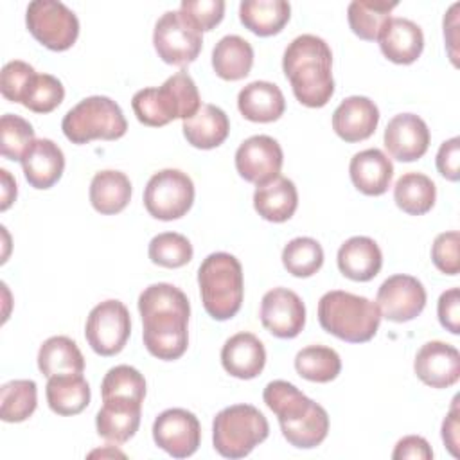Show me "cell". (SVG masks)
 <instances>
[{
    "mask_svg": "<svg viewBox=\"0 0 460 460\" xmlns=\"http://www.w3.org/2000/svg\"><path fill=\"white\" fill-rule=\"evenodd\" d=\"M268 435L270 424L266 417L252 404H232L214 417V449L225 458H244Z\"/></svg>",
    "mask_w": 460,
    "mask_h": 460,
    "instance_id": "52a82bcc",
    "label": "cell"
},
{
    "mask_svg": "<svg viewBox=\"0 0 460 460\" xmlns=\"http://www.w3.org/2000/svg\"><path fill=\"white\" fill-rule=\"evenodd\" d=\"M25 23L34 40L56 52L68 50L79 36L75 13L56 0L31 2L25 11Z\"/></svg>",
    "mask_w": 460,
    "mask_h": 460,
    "instance_id": "ba28073f",
    "label": "cell"
},
{
    "mask_svg": "<svg viewBox=\"0 0 460 460\" xmlns=\"http://www.w3.org/2000/svg\"><path fill=\"white\" fill-rule=\"evenodd\" d=\"M460 235L456 230L442 232L435 237L431 244V261L446 275H458L460 259H458Z\"/></svg>",
    "mask_w": 460,
    "mask_h": 460,
    "instance_id": "bcb514c9",
    "label": "cell"
},
{
    "mask_svg": "<svg viewBox=\"0 0 460 460\" xmlns=\"http://www.w3.org/2000/svg\"><path fill=\"white\" fill-rule=\"evenodd\" d=\"M131 199V181L129 178L113 169L99 171L90 183V203L104 216H113L122 212Z\"/></svg>",
    "mask_w": 460,
    "mask_h": 460,
    "instance_id": "f1b7e54d",
    "label": "cell"
},
{
    "mask_svg": "<svg viewBox=\"0 0 460 460\" xmlns=\"http://www.w3.org/2000/svg\"><path fill=\"white\" fill-rule=\"evenodd\" d=\"M440 325L451 334L460 332V291L458 288H451L444 291L438 298L437 305Z\"/></svg>",
    "mask_w": 460,
    "mask_h": 460,
    "instance_id": "7dc6e473",
    "label": "cell"
},
{
    "mask_svg": "<svg viewBox=\"0 0 460 460\" xmlns=\"http://www.w3.org/2000/svg\"><path fill=\"white\" fill-rule=\"evenodd\" d=\"M257 214L271 223H284L293 217L298 207V192L289 178L277 176L268 183L257 185L253 192Z\"/></svg>",
    "mask_w": 460,
    "mask_h": 460,
    "instance_id": "484cf974",
    "label": "cell"
},
{
    "mask_svg": "<svg viewBox=\"0 0 460 460\" xmlns=\"http://www.w3.org/2000/svg\"><path fill=\"white\" fill-rule=\"evenodd\" d=\"M142 402L126 397L102 399V406L95 415L99 437L113 444L128 442L140 426Z\"/></svg>",
    "mask_w": 460,
    "mask_h": 460,
    "instance_id": "d6986e66",
    "label": "cell"
},
{
    "mask_svg": "<svg viewBox=\"0 0 460 460\" xmlns=\"http://www.w3.org/2000/svg\"><path fill=\"white\" fill-rule=\"evenodd\" d=\"M181 129L192 147L214 149L226 140L230 133V120L221 108L214 104H201L190 119L183 120Z\"/></svg>",
    "mask_w": 460,
    "mask_h": 460,
    "instance_id": "4316f807",
    "label": "cell"
},
{
    "mask_svg": "<svg viewBox=\"0 0 460 460\" xmlns=\"http://www.w3.org/2000/svg\"><path fill=\"white\" fill-rule=\"evenodd\" d=\"M221 365L237 379H253L266 365V349L255 334L244 331L237 332L225 341Z\"/></svg>",
    "mask_w": 460,
    "mask_h": 460,
    "instance_id": "ffe728a7",
    "label": "cell"
},
{
    "mask_svg": "<svg viewBox=\"0 0 460 460\" xmlns=\"http://www.w3.org/2000/svg\"><path fill=\"white\" fill-rule=\"evenodd\" d=\"M138 313L142 340L151 356L172 361L185 354L190 304L181 289L167 282L147 286L138 296Z\"/></svg>",
    "mask_w": 460,
    "mask_h": 460,
    "instance_id": "6da1fadb",
    "label": "cell"
},
{
    "mask_svg": "<svg viewBox=\"0 0 460 460\" xmlns=\"http://www.w3.org/2000/svg\"><path fill=\"white\" fill-rule=\"evenodd\" d=\"M377 40L383 56L397 65L417 61L424 49L422 29L408 18H390Z\"/></svg>",
    "mask_w": 460,
    "mask_h": 460,
    "instance_id": "44dd1931",
    "label": "cell"
},
{
    "mask_svg": "<svg viewBox=\"0 0 460 460\" xmlns=\"http://www.w3.org/2000/svg\"><path fill=\"white\" fill-rule=\"evenodd\" d=\"M34 129L29 120L5 113L0 119V153L7 160H18L25 156L34 142Z\"/></svg>",
    "mask_w": 460,
    "mask_h": 460,
    "instance_id": "60d3db41",
    "label": "cell"
},
{
    "mask_svg": "<svg viewBox=\"0 0 460 460\" xmlns=\"http://www.w3.org/2000/svg\"><path fill=\"white\" fill-rule=\"evenodd\" d=\"M38 406V386L32 379H13L0 388V419L23 422Z\"/></svg>",
    "mask_w": 460,
    "mask_h": 460,
    "instance_id": "8d00e7d4",
    "label": "cell"
},
{
    "mask_svg": "<svg viewBox=\"0 0 460 460\" xmlns=\"http://www.w3.org/2000/svg\"><path fill=\"white\" fill-rule=\"evenodd\" d=\"M38 368L45 377L61 374H83L84 358L77 343L68 336H52L38 350Z\"/></svg>",
    "mask_w": 460,
    "mask_h": 460,
    "instance_id": "d6a6232c",
    "label": "cell"
},
{
    "mask_svg": "<svg viewBox=\"0 0 460 460\" xmlns=\"http://www.w3.org/2000/svg\"><path fill=\"white\" fill-rule=\"evenodd\" d=\"M194 203V183L180 169L155 172L144 189V207L155 219L172 221L183 217Z\"/></svg>",
    "mask_w": 460,
    "mask_h": 460,
    "instance_id": "9c48e42d",
    "label": "cell"
},
{
    "mask_svg": "<svg viewBox=\"0 0 460 460\" xmlns=\"http://www.w3.org/2000/svg\"><path fill=\"white\" fill-rule=\"evenodd\" d=\"M282 264L293 277H311L323 264V248L313 237H295L282 250Z\"/></svg>",
    "mask_w": 460,
    "mask_h": 460,
    "instance_id": "74e56055",
    "label": "cell"
},
{
    "mask_svg": "<svg viewBox=\"0 0 460 460\" xmlns=\"http://www.w3.org/2000/svg\"><path fill=\"white\" fill-rule=\"evenodd\" d=\"M417 377L431 388H449L460 377V354L451 343L433 340L424 343L413 361Z\"/></svg>",
    "mask_w": 460,
    "mask_h": 460,
    "instance_id": "e0dca14e",
    "label": "cell"
},
{
    "mask_svg": "<svg viewBox=\"0 0 460 460\" xmlns=\"http://www.w3.org/2000/svg\"><path fill=\"white\" fill-rule=\"evenodd\" d=\"M261 322L273 336L289 340L302 332L305 325V305L302 298L288 288H273L261 302Z\"/></svg>",
    "mask_w": 460,
    "mask_h": 460,
    "instance_id": "9a60e30c",
    "label": "cell"
},
{
    "mask_svg": "<svg viewBox=\"0 0 460 460\" xmlns=\"http://www.w3.org/2000/svg\"><path fill=\"white\" fill-rule=\"evenodd\" d=\"M237 108L246 120L273 122L284 115L286 99L277 84L270 81H253L239 92Z\"/></svg>",
    "mask_w": 460,
    "mask_h": 460,
    "instance_id": "d4e9b609",
    "label": "cell"
},
{
    "mask_svg": "<svg viewBox=\"0 0 460 460\" xmlns=\"http://www.w3.org/2000/svg\"><path fill=\"white\" fill-rule=\"evenodd\" d=\"M379 122V110L374 101L363 95H350L332 113V129L345 142H361L374 135Z\"/></svg>",
    "mask_w": 460,
    "mask_h": 460,
    "instance_id": "ac0fdd59",
    "label": "cell"
},
{
    "mask_svg": "<svg viewBox=\"0 0 460 460\" xmlns=\"http://www.w3.org/2000/svg\"><path fill=\"white\" fill-rule=\"evenodd\" d=\"M65 99L61 81L50 74H36L22 99V104L34 113H50Z\"/></svg>",
    "mask_w": 460,
    "mask_h": 460,
    "instance_id": "7bdbcfd3",
    "label": "cell"
},
{
    "mask_svg": "<svg viewBox=\"0 0 460 460\" xmlns=\"http://www.w3.org/2000/svg\"><path fill=\"white\" fill-rule=\"evenodd\" d=\"M153 45L164 63L185 66L199 56L203 36L201 31L180 11H167L155 25Z\"/></svg>",
    "mask_w": 460,
    "mask_h": 460,
    "instance_id": "30bf717a",
    "label": "cell"
},
{
    "mask_svg": "<svg viewBox=\"0 0 460 460\" xmlns=\"http://www.w3.org/2000/svg\"><path fill=\"white\" fill-rule=\"evenodd\" d=\"M295 370L307 381L329 383L341 372V359L331 347L309 345L296 352Z\"/></svg>",
    "mask_w": 460,
    "mask_h": 460,
    "instance_id": "d590c367",
    "label": "cell"
},
{
    "mask_svg": "<svg viewBox=\"0 0 460 460\" xmlns=\"http://www.w3.org/2000/svg\"><path fill=\"white\" fill-rule=\"evenodd\" d=\"M102 399L126 397L144 402L146 397V379L144 376L129 365H117L106 372L101 383Z\"/></svg>",
    "mask_w": 460,
    "mask_h": 460,
    "instance_id": "b9f144b4",
    "label": "cell"
},
{
    "mask_svg": "<svg viewBox=\"0 0 460 460\" xmlns=\"http://www.w3.org/2000/svg\"><path fill=\"white\" fill-rule=\"evenodd\" d=\"M180 13L192 22L201 32L212 31L225 16L223 0H183L180 4Z\"/></svg>",
    "mask_w": 460,
    "mask_h": 460,
    "instance_id": "f6af8a7d",
    "label": "cell"
},
{
    "mask_svg": "<svg viewBox=\"0 0 460 460\" xmlns=\"http://www.w3.org/2000/svg\"><path fill=\"white\" fill-rule=\"evenodd\" d=\"M340 271L356 282L372 280L383 266V253L377 243L367 235H354L347 239L338 250Z\"/></svg>",
    "mask_w": 460,
    "mask_h": 460,
    "instance_id": "cb8c5ba5",
    "label": "cell"
},
{
    "mask_svg": "<svg viewBox=\"0 0 460 460\" xmlns=\"http://www.w3.org/2000/svg\"><path fill=\"white\" fill-rule=\"evenodd\" d=\"M131 108L138 122L160 128L174 119H190L201 108V99L194 79L180 70L158 88L138 90L131 99Z\"/></svg>",
    "mask_w": 460,
    "mask_h": 460,
    "instance_id": "3957f363",
    "label": "cell"
},
{
    "mask_svg": "<svg viewBox=\"0 0 460 460\" xmlns=\"http://www.w3.org/2000/svg\"><path fill=\"white\" fill-rule=\"evenodd\" d=\"M0 176H2V203H0V210H7L11 207V203L16 198V181L13 180V176L9 174V171L0 169Z\"/></svg>",
    "mask_w": 460,
    "mask_h": 460,
    "instance_id": "f5cc1de1",
    "label": "cell"
},
{
    "mask_svg": "<svg viewBox=\"0 0 460 460\" xmlns=\"http://www.w3.org/2000/svg\"><path fill=\"white\" fill-rule=\"evenodd\" d=\"M147 253L156 266L181 268L190 262L194 250L185 235L178 232H162L151 239Z\"/></svg>",
    "mask_w": 460,
    "mask_h": 460,
    "instance_id": "ab89813d",
    "label": "cell"
},
{
    "mask_svg": "<svg viewBox=\"0 0 460 460\" xmlns=\"http://www.w3.org/2000/svg\"><path fill=\"white\" fill-rule=\"evenodd\" d=\"M198 286L207 314L217 322L230 320L241 309L244 280L241 262L226 252L203 259L198 270Z\"/></svg>",
    "mask_w": 460,
    "mask_h": 460,
    "instance_id": "277c9868",
    "label": "cell"
},
{
    "mask_svg": "<svg viewBox=\"0 0 460 460\" xmlns=\"http://www.w3.org/2000/svg\"><path fill=\"white\" fill-rule=\"evenodd\" d=\"M262 399L266 406L277 415L280 428L289 426L307 415L314 408V401L302 394L295 385L277 379L264 386Z\"/></svg>",
    "mask_w": 460,
    "mask_h": 460,
    "instance_id": "1f68e13d",
    "label": "cell"
},
{
    "mask_svg": "<svg viewBox=\"0 0 460 460\" xmlns=\"http://www.w3.org/2000/svg\"><path fill=\"white\" fill-rule=\"evenodd\" d=\"M458 417H460V411H458V397L453 399V404H451V410L449 413L446 415L444 422H442V440L446 444V447L449 449V453L453 456H458V444H460V424H458Z\"/></svg>",
    "mask_w": 460,
    "mask_h": 460,
    "instance_id": "f907efd6",
    "label": "cell"
},
{
    "mask_svg": "<svg viewBox=\"0 0 460 460\" xmlns=\"http://www.w3.org/2000/svg\"><path fill=\"white\" fill-rule=\"evenodd\" d=\"M280 431L291 446L298 449H311L325 440L329 433V415L325 408L316 402L307 415L289 426L280 428Z\"/></svg>",
    "mask_w": 460,
    "mask_h": 460,
    "instance_id": "f35d334b",
    "label": "cell"
},
{
    "mask_svg": "<svg viewBox=\"0 0 460 460\" xmlns=\"http://www.w3.org/2000/svg\"><path fill=\"white\" fill-rule=\"evenodd\" d=\"M376 305L390 322L402 323L417 318L426 305V289L411 275H392L377 289Z\"/></svg>",
    "mask_w": 460,
    "mask_h": 460,
    "instance_id": "4fadbf2b",
    "label": "cell"
},
{
    "mask_svg": "<svg viewBox=\"0 0 460 460\" xmlns=\"http://www.w3.org/2000/svg\"><path fill=\"white\" fill-rule=\"evenodd\" d=\"M38 72L34 70V66H31L25 61L14 59L4 65L2 74H0V92L2 95L11 101V102H20L23 99V93L31 83V79L36 75Z\"/></svg>",
    "mask_w": 460,
    "mask_h": 460,
    "instance_id": "ee69618b",
    "label": "cell"
},
{
    "mask_svg": "<svg viewBox=\"0 0 460 460\" xmlns=\"http://www.w3.org/2000/svg\"><path fill=\"white\" fill-rule=\"evenodd\" d=\"M397 2L385 0H354L347 7V20L352 32L365 40L374 41L379 38L385 23L390 20Z\"/></svg>",
    "mask_w": 460,
    "mask_h": 460,
    "instance_id": "e575fe53",
    "label": "cell"
},
{
    "mask_svg": "<svg viewBox=\"0 0 460 460\" xmlns=\"http://www.w3.org/2000/svg\"><path fill=\"white\" fill-rule=\"evenodd\" d=\"M349 174L352 185L367 196H381L388 190L394 178L390 158L377 147L363 149L350 158Z\"/></svg>",
    "mask_w": 460,
    "mask_h": 460,
    "instance_id": "7402d4cb",
    "label": "cell"
},
{
    "mask_svg": "<svg viewBox=\"0 0 460 460\" xmlns=\"http://www.w3.org/2000/svg\"><path fill=\"white\" fill-rule=\"evenodd\" d=\"M289 16L291 5L286 0H243L239 5L241 23L262 38L279 34Z\"/></svg>",
    "mask_w": 460,
    "mask_h": 460,
    "instance_id": "83f0119b",
    "label": "cell"
},
{
    "mask_svg": "<svg viewBox=\"0 0 460 460\" xmlns=\"http://www.w3.org/2000/svg\"><path fill=\"white\" fill-rule=\"evenodd\" d=\"M284 153L280 144L268 135H253L235 151V169L250 183L262 185L280 176Z\"/></svg>",
    "mask_w": 460,
    "mask_h": 460,
    "instance_id": "5bb4252c",
    "label": "cell"
},
{
    "mask_svg": "<svg viewBox=\"0 0 460 460\" xmlns=\"http://www.w3.org/2000/svg\"><path fill=\"white\" fill-rule=\"evenodd\" d=\"M458 9L460 4H453L447 11V14L444 16V38H446V45H447V52L449 58L453 61V65L456 66V45H458Z\"/></svg>",
    "mask_w": 460,
    "mask_h": 460,
    "instance_id": "816d5d0a",
    "label": "cell"
},
{
    "mask_svg": "<svg viewBox=\"0 0 460 460\" xmlns=\"http://www.w3.org/2000/svg\"><path fill=\"white\" fill-rule=\"evenodd\" d=\"M435 199L437 187L433 180L422 172H404L394 185L395 205L410 216H422L429 212Z\"/></svg>",
    "mask_w": 460,
    "mask_h": 460,
    "instance_id": "836d02e7",
    "label": "cell"
},
{
    "mask_svg": "<svg viewBox=\"0 0 460 460\" xmlns=\"http://www.w3.org/2000/svg\"><path fill=\"white\" fill-rule=\"evenodd\" d=\"M318 322L323 331L343 341L365 343L377 332L381 313L376 302L349 291L334 289L320 298Z\"/></svg>",
    "mask_w": 460,
    "mask_h": 460,
    "instance_id": "5b68a950",
    "label": "cell"
},
{
    "mask_svg": "<svg viewBox=\"0 0 460 460\" xmlns=\"http://www.w3.org/2000/svg\"><path fill=\"white\" fill-rule=\"evenodd\" d=\"M392 458L394 460H404V458L431 460L433 458V451H431V447H429L426 438L417 437V435H408V437H402L395 444Z\"/></svg>",
    "mask_w": 460,
    "mask_h": 460,
    "instance_id": "681fc988",
    "label": "cell"
},
{
    "mask_svg": "<svg viewBox=\"0 0 460 460\" xmlns=\"http://www.w3.org/2000/svg\"><path fill=\"white\" fill-rule=\"evenodd\" d=\"M61 129L72 144L117 140L126 135L128 122L120 106L106 95H92L66 111Z\"/></svg>",
    "mask_w": 460,
    "mask_h": 460,
    "instance_id": "8992f818",
    "label": "cell"
},
{
    "mask_svg": "<svg viewBox=\"0 0 460 460\" xmlns=\"http://www.w3.org/2000/svg\"><path fill=\"white\" fill-rule=\"evenodd\" d=\"M153 440L171 456L187 458L199 447V420L192 411L183 408L164 410L153 422Z\"/></svg>",
    "mask_w": 460,
    "mask_h": 460,
    "instance_id": "7c38bea8",
    "label": "cell"
},
{
    "mask_svg": "<svg viewBox=\"0 0 460 460\" xmlns=\"http://www.w3.org/2000/svg\"><path fill=\"white\" fill-rule=\"evenodd\" d=\"M428 124L415 113H399L385 128V147L399 162H415L429 147Z\"/></svg>",
    "mask_w": 460,
    "mask_h": 460,
    "instance_id": "2e32d148",
    "label": "cell"
},
{
    "mask_svg": "<svg viewBox=\"0 0 460 460\" xmlns=\"http://www.w3.org/2000/svg\"><path fill=\"white\" fill-rule=\"evenodd\" d=\"M25 180L34 189H50L65 171V155L50 138H36L22 158Z\"/></svg>",
    "mask_w": 460,
    "mask_h": 460,
    "instance_id": "603a6c76",
    "label": "cell"
},
{
    "mask_svg": "<svg viewBox=\"0 0 460 460\" xmlns=\"http://www.w3.org/2000/svg\"><path fill=\"white\" fill-rule=\"evenodd\" d=\"M282 70L300 104L322 108L331 101L334 93L332 52L320 36H296L284 50Z\"/></svg>",
    "mask_w": 460,
    "mask_h": 460,
    "instance_id": "7a4b0ae2",
    "label": "cell"
},
{
    "mask_svg": "<svg viewBox=\"0 0 460 460\" xmlns=\"http://www.w3.org/2000/svg\"><path fill=\"white\" fill-rule=\"evenodd\" d=\"M131 334V318L128 307L120 300H104L97 304L84 325V338L92 350L99 356L119 354Z\"/></svg>",
    "mask_w": 460,
    "mask_h": 460,
    "instance_id": "8fae6325",
    "label": "cell"
},
{
    "mask_svg": "<svg viewBox=\"0 0 460 460\" xmlns=\"http://www.w3.org/2000/svg\"><path fill=\"white\" fill-rule=\"evenodd\" d=\"M47 402L58 415H77L90 404V386L81 374L52 376L47 381Z\"/></svg>",
    "mask_w": 460,
    "mask_h": 460,
    "instance_id": "f546056e",
    "label": "cell"
},
{
    "mask_svg": "<svg viewBox=\"0 0 460 460\" xmlns=\"http://www.w3.org/2000/svg\"><path fill=\"white\" fill-rule=\"evenodd\" d=\"M253 65V49L250 41L237 34L221 38L212 50V68L225 81L244 79Z\"/></svg>",
    "mask_w": 460,
    "mask_h": 460,
    "instance_id": "4dcf8cb0",
    "label": "cell"
},
{
    "mask_svg": "<svg viewBox=\"0 0 460 460\" xmlns=\"http://www.w3.org/2000/svg\"><path fill=\"white\" fill-rule=\"evenodd\" d=\"M458 164H460V138L453 137L440 144L437 153V169L446 180L456 181L460 176Z\"/></svg>",
    "mask_w": 460,
    "mask_h": 460,
    "instance_id": "c3c4849f",
    "label": "cell"
}]
</instances>
